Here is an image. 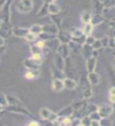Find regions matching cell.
Returning <instances> with one entry per match:
<instances>
[{"mask_svg": "<svg viewBox=\"0 0 115 126\" xmlns=\"http://www.w3.org/2000/svg\"><path fill=\"white\" fill-rule=\"evenodd\" d=\"M17 8L20 13H29L33 8L32 0H20Z\"/></svg>", "mask_w": 115, "mask_h": 126, "instance_id": "obj_1", "label": "cell"}, {"mask_svg": "<svg viewBox=\"0 0 115 126\" xmlns=\"http://www.w3.org/2000/svg\"><path fill=\"white\" fill-rule=\"evenodd\" d=\"M114 106H111V105L104 104V105L99 106V107H98V112L102 118L109 117L114 113Z\"/></svg>", "mask_w": 115, "mask_h": 126, "instance_id": "obj_2", "label": "cell"}, {"mask_svg": "<svg viewBox=\"0 0 115 126\" xmlns=\"http://www.w3.org/2000/svg\"><path fill=\"white\" fill-rule=\"evenodd\" d=\"M13 34V29L9 21H2V24L0 27V36L3 39L9 38Z\"/></svg>", "mask_w": 115, "mask_h": 126, "instance_id": "obj_3", "label": "cell"}, {"mask_svg": "<svg viewBox=\"0 0 115 126\" xmlns=\"http://www.w3.org/2000/svg\"><path fill=\"white\" fill-rule=\"evenodd\" d=\"M57 39L60 43H64V44H68L72 39V35L70 32L66 31H61L57 33Z\"/></svg>", "mask_w": 115, "mask_h": 126, "instance_id": "obj_4", "label": "cell"}, {"mask_svg": "<svg viewBox=\"0 0 115 126\" xmlns=\"http://www.w3.org/2000/svg\"><path fill=\"white\" fill-rule=\"evenodd\" d=\"M7 110L9 111L21 113V114H26V115H29V112L24 106H23L22 104L20 105H10L9 107H7Z\"/></svg>", "mask_w": 115, "mask_h": 126, "instance_id": "obj_5", "label": "cell"}, {"mask_svg": "<svg viewBox=\"0 0 115 126\" xmlns=\"http://www.w3.org/2000/svg\"><path fill=\"white\" fill-rule=\"evenodd\" d=\"M42 61H38V60H34L32 58L26 59L24 61V65L27 67L28 69H38L39 65H41V63Z\"/></svg>", "mask_w": 115, "mask_h": 126, "instance_id": "obj_6", "label": "cell"}, {"mask_svg": "<svg viewBox=\"0 0 115 126\" xmlns=\"http://www.w3.org/2000/svg\"><path fill=\"white\" fill-rule=\"evenodd\" d=\"M87 78L89 81L92 86H97L100 84V77L97 73L94 72H91L88 73V76Z\"/></svg>", "mask_w": 115, "mask_h": 126, "instance_id": "obj_7", "label": "cell"}, {"mask_svg": "<svg viewBox=\"0 0 115 126\" xmlns=\"http://www.w3.org/2000/svg\"><path fill=\"white\" fill-rule=\"evenodd\" d=\"M30 32V29H25V28L16 27L13 29V34L15 36L20 38H25L26 35Z\"/></svg>", "mask_w": 115, "mask_h": 126, "instance_id": "obj_8", "label": "cell"}, {"mask_svg": "<svg viewBox=\"0 0 115 126\" xmlns=\"http://www.w3.org/2000/svg\"><path fill=\"white\" fill-rule=\"evenodd\" d=\"M96 62H97L96 57L92 56L89 58L86 59V69L88 71V73L94 72L95 69H96Z\"/></svg>", "mask_w": 115, "mask_h": 126, "instance_id": "obj_9", "label": "cell"}, {"mask_svg": "<svg viewBox=\"0 0 115 126\" xmlns=\"http://www.w3.org/2000/svg\"><path fill=\"white\" fill-rule=\"evenodd\" d=\"M70 48L68 44H64V43H60L57 49V53L60 54L63 58H67L69 56L70 53Z\"/></svg>", "mask_w": 115, "mask_h": 126, "instance_id": "obj_10", "label": "cell"}, {"mask_svg": "<svg viewBox=\"0 0 115 126\" xmlns=\"http://www.w3.org/2000/svg\"><path fill=\"white\" fill-rule=\"evenodd\" d=\"M81 52L83 56L85 57V59H88L90 57H92L93 55V52H94V49L92 46L88 45L85 43L84 45L82 46V49H81Z\"/></svg>", "mask_w": 115, "mask_h": 126, "instance_id": "obj_11", "label": "cell"}, {"mask_svg": "<svg viewBox=\"0 0 115 126\" xmlns=\"http://www.w3.org/2000/svg\"><path fill=\"white\" fill-rule=\"evenodd\" d=\"M52 88L55 92H60L63 89H64V83L63 80L61 79H53L52 83Z\"/></svg>", "mask_w": 115, "mask_h": 126, "instance_id": "obj_12", "label": "cell"}, {"mask_svg": "<svg viewBox=\"0 0 115 126\" xmlns=\"http://www.w3.org/2000/svg\"><path fill=\"white\" fill-rule=\"evenodd\" d=\"M74 112V110L73 108V106H67V107L62 109L58 113L59 117H71L73 116Z\"/></svg>", "mask_w": 115, "mask_h": 126, "instance_id": "obj_13", "label": "cell"}, {"mask_svg": "<svg viewBox=\"0 0 115 126\" xmlns=\"http://www.w3.org/2000/svg\"><path fill=\"white\" fill-rule=\"evenodd\" d=\"M64 66H65L64 58L60 54H59L57 53L56 57H55V67L57 68L58 69L63 70L64 69Z\"/></svg>", "mask_w": 115, "mask_h": 126, "instance_id": "obj_14", "label": "cell"}, {"mask_svg": "<svg viewBox=\"0 0 115 126\" xmlns=\"http://www.w3.org/2000/svg\"><path fill=\"white\" fill-rule=\"evenodd\" d=\"M63 83H64V88L68 90H74L78 86L77 82L71 78L66 77L64 80H63Z\"/></svg>", "mask_w": 115, "mask_h": 126, "instance_id": "obj_15", "label": "cell"}, {"mask_svg": "<svg viewBox=\"0 0 115 126\" xmlns=\"http://www.w3.org/2000/svg\"><path fill=\"white\" fill-rule=\"evenodd\" d=\"M68 46H69L70 50L71 51V52L74 53V54L79 53L81 50V49H82V46L81 45L78 44V43H75L74 41H70L68 43Z\"/></svg>", "mask_w": 115, "mask_h": 126, "instance_id": "obj_16", "label": "cell"}, {"mask_svg": "<svg viewBox=\"0 0 115 126\" xmlns=\"http://www.w3.org/2000/svg\"><path fill=\"white\" fill-rule=\"evenodd\" d=\"M104 21V16H102L101 14H96L92 15V21H91V23L92 24V25H98L101 24L102 22Z\"/></svg>", "mask_w": 115, "mask_h": 126, "instance_id": "obj_17", "label": "cell"}, {"mask_svg": "<svg viewBox=\"0 0 115 126\" xmlns=\"http://www.w3.org/2000/svg\"><path fill=\"white\" fill-rule=\"evenodd\" d=\"M40 74V71L39 69H29L25 73L24 77L27 80H32V79L37 77L38 75Z\"/></svg>", "mask_w": 115, "mask_h": 126, "instance_id": "obj_18", "label": "cell"}, {"mask_svg": "<svg viewBox=\"0 0 115 126\" xmlns=\"http://www.w3.org/2000/svg\"><path fill=\"white\" fill-rule=\"evenodd\" d=\"M43 32H49L51 34H55L57 35L59 32L58 28L57 27L56 25H48L46 26H43Z\"/></svg>", "mask_w": 115, "mask_h": 126, "instance_id": "obj_19", "label": "cell"}, {"mask_svg": "<svg viewBox=\"0 0 115 126\" xmlns=\"http://www.w3.org/2000/svg\"><path fill=\"white\" fill-rule=\"evenodd\" d=\"M48 11H49V14H50L51 15H56L60 12V9H59V7L57 4H55L54 2H51L49 4Z\"/></svg>", "mask_w": 115, "mask_h": 126, "instance_id": "obj_20", "label": "cell"}, {"mask_svg": "<svg viewBox=\"0 0 115 126\" xmlns=\"http://www.w3.org/2000/svg\"><path fill=\"white\" fill-rule=\"evenodd\" d=\"M99 106L95 105L93 103H87L86 106L85 107V115H89L90 113H92L95 111H97Z\"/></svg>", "mask_w": 115, "mask_h": 126, "instance_id": "obj_21", "label": "cell"}, {"mask_svg": "<svg viewBox=\"0 0 115 126\" xmlns=\"http://www.w3.org/2000/svg\"><path fill=\"white\" fill-rule=\"evenodd\" d=\"M42 40L44 41H47V40H52L53 39H56L57 38V35H55V34H51L49 32H43L42 34H40L38 35Z\"/></svg>", "mask_w": 115, "mask_h": 126, "instance_id": "obj_22", "label": "cell"}, {"mask_svg": "<svg viewBox=\"0 0 115 126\" xmlns=\"http://www.w3.org/2000/svg\"><path fill=\"white\" fill-rule=\"evenodd\" d=\"M53 112L48 108H42L40 110V115L42 117V118H43L44 120H49V117L52 115Z\"/></svg>", "mask_w": 115, "mask_h": 126, "instance_id": "obj_23", "label": "cell"}, {"mask_svg": "<svg viewBox=\"0 0 115 126\" xmlns=\"http://www.w3.org/2000/svg\"><path fill=\"white\" fill-rule=\"evenodd\" d=\"M93 29V25L92 23H87V24H84V27L82 29V32L83 34L86 36H89V35H91V33H92V31Z\"/></svg>", "mask_w": 115, "mask_h": 126, "instance_id": "obj_24", "label": "cell"}, {"mask_svg": "<svg viewBox=\"0 0 115 126\" xmlns=\"http://www.w3.org/2000/svg\"><path fill=\"white\" fill-rule=\"evenodd\" d=\"M43 26L40 25H34L31 27L30 29V32H32L34 34H35L36 35H39L40 34H42L43 32Z\"/></svg>", "mask_w": 115, "mask_h": 126, "instance_id": "obj_25", "label": "cell"}, {"mask_svg": "<svg viewBox=\"0 0 115 126\" xmlns=\"http://www.w3.org/2000/svg\"><path fill=\"white\" fill-rule=\"evenodd\" d=\"M53 73L54 79H61V80H64L66 78L65 74L63 73V70L58 69L57 68L55 67V69H53Z\"/></svg>", "mask_w": 115, "mask_h": 126, "instance_id": "obj_26", "label": "cell"}, {"mask_svg": "<svg viewBox=\"0 0 115 126\" xmlns=\"http://www.w3.org/2000/svg\"><path fill=\"white\" fill-rule=\"evenodd\" d=\"M92 14L89 13V11H85L81 14V21L84 24L90 23L91 21H92Z\"/></svg>", "mask_w": 115, "mask_h": 126, "instance_id": "obj_27", "label": "cell"}, {"mask_svg": "<svg viewBox=\"0 0 115 126\" xmlns=\"http://www.w3.org/2000/svg\"><path fill=\"white\" fill-rule=\"evenodd\" d=\"M86 99H85L84 101H80V102H75L73 106V108L74 110H77V111H79L81 110H84L85 107L87 105V102L85 101Z\"/></svg>", "mask_w": 115, "mask_h": 126, "instance_id": "obj_28", "label": "cell"}, {"mask_svg": "<svg viewBox=\"0 0 115 126\" xmlns=\"http://www.w3.org/2000/svg\"><path fill=\"white\" fill-rule=\"evenodd\" d=\"M8 105H20L21 104V102L17 98H16L13 95H6Z\"/></svg>", "mask_w": 115, "mask_h": 126, "instance_id": "obj_29", "label": "cell"}, {"mask_svg": "<svg viewBox=\"0 0 115 126\" xmlns=\"http://www.w3.org/2000/svg\"><path fill=\"white\" fill-rule=\"evenodd\" d=\"M49 3L45 2V4H44V5H43V6L41 8V10L38 11V16H39V17H43V16L46 15V14H47V13H49V11H48V6H49Z\"/></svg>", "mask_w": 115, "mask_h": 126, "instance_id": "obj_30", "label": "cell"}, {"mask_svg": "<svg viewBox=\"0 0 115 126\" xmlns=\"http://www.w3.org/2000/svg\"><path fill=\"white\" fill-rule=\"evenodd\" d=\"M92 95V90L91 88V87H89L83 90V98L84 99H89Z\"/></svg>", "mask_w": 115, "mask_h": 126, "instance_id": "obj_31", "label": "cell"}, {"mask_svg": "<svg viewBox=\"0 0 115 126\" xmlns=\"http://www.w3.org/2000/svg\"><path fill=\"white\" fill-rule=\"evenodd\" d=\"M92 123V119L89 117V115H85L81 119V125H85V126H89Z\"/></svg>", "mask_w": 115, "mask_h": 126, "instance_id": "obj_32", "label": "cell"}, {"mask_svg": "<svg viewBox=\"0 0 115 126\" xmlns=\"http://www.w3.org/2000/svg\"><path fill=\"white\" fill-rule=\"evenodd\" d=\"M70 34L72 35V37H78V36H80V35H83V32L81 29H72L70 30Z\"/></svg>", "mask_w": 115, "mask_h": 126, "instance_id": "obj_33", "label": "cell"}, {"mask_svg": "<svg viewBox=\"0 0 115 126\" xmlns=\"http://www.w3.org/2000/svg\"><path fill=\"white\" fill-rule=\"evenodd\" d=\"M92 47H93L94 50H100V48H102V47H104L101 39H96L95 42H94V43L92 45Z\"/></svg>", "mask_w": 115, "mask_h": 126, "instance_id": "obj_34", "label": "cell"}, {"mask_svg": "<svg viewBox=\"0 0 115 126\" xmlns=\"http://www.w3.org/2000/svg\"><path fill=\"white\" fill-rule=\"evenodd\" d=\"M100 125H102V126H110V125H112V122H111V121L108 119V117L101 118L100 121Z\"/></svg>", "mask_w": 115, "mask_h": 126, "instance_id": "obj_35", "label": "cell"}, {"mask_svg": "<svg viewBox=\"0 0 115 126\" xmlns=\"http://www.w3.org/2000/svg\"><path fill=\"white\" fill-rule=\"evenodd\" d=\"M37 36H38V35H36L35 34H34V33L31 32H30L25 36V39H26L27 41L31 43V42H34L35 39H36Z\"/></svg>", "mask_w": 115, "mask_h": 126, "instance_id": "obj_36", "label": "cell"}, {"mask_svg": "<svg viewBox=\"0 0 115 126\" xmlns=\"http://www.w3.org/2000/svg\"><path fill=\"white\" fill-rule=\"evenodd\" d=\"M89 117H91L92 121V120H95V121H100V119L102 118L101 116L100 115V113H99L98 110H97V111H95V112L92 113H90L89 114Z\"/></svg>", "mask_w": 115, "mask_h": 126, "instance_id": "obj_37", "label": "cell"}, {"mask_svg": "<svg viewBox=\"0 0 115 126\" xmlns=\"http://www.w3.org/2000/svg\"><path fill=\"white\" fill-rule=\"evenodd\" d=\"M0 105L3 106L4 107L8 105L6 95H5V94H0Z\"/></svg>", "mask_w": 115, "mask_h": 126, "instance_id": "obj_38", "label": "cell"}, {"mask_svg": "<svg viewBox=\"0 0 115 126\" xmlns=\"http://www.w3.org/2000/svg\"><path fill=\"white\" fill-rule=\"evenodd\" d=\"M95 40H96V39H95L94 37L92 36H91V35H89V36H87L86 37V41H85V43L86 44H88V45H90V46H92Z\"/></svg>", "mask_w": 115, "mask_h": 126, "instance_id": "obj_39", "label": "cell"}, {"mask_svg": "<svg viewBox=\"0 0 115 126\" xmlns=\"http://www.w3.org/2000/svg\"><path fill=\"white\" fill-rule=\"evenodd\" d=\"M101 40H102L104 47H109V43H110V38L109 37H104V38H103Z\"/></svg>", "mask_w": 115, "mask_h": 126, "instance_id": "obj_40", "label": "cell"}, {"mask_svg": "<svg viewBox=\"0 0 115 126\" xmlns=\"http://www.w3.org/2000/svg\"><path fill=\"white\" fill-rule=\"evenodd\" d=\"M35 45H36L38 47H39L40 49H42L43 47H45V45H46V43H45V41L44 40H40V41H38L36 43H35Z\"/></svg>", "mask_w": 115, "mask_h": 126, "instance_id": "obj_41", "label": "cell"}, {"mask_svg": "<svg viewBox=\"0 0 115 126\" xmlns=\"http://www.w3.org/2000/svg\"><path fill=\"white\" fill-rule=\"evenodd\" d=\"M71 125H81V119L80 118H74V119H72Z\"/></svg>", "mask_w": 115, "mask_h": 126, "instance_id": "obj_42", "label": "cell"}, {"mask_svg": "<svg viewBox=\"0 0 115 126\" xmlns=\"http://www.w3.org/2000/svg\"><path fill=\"white\" fill-rule=\"evenodd\" d=\"M109 101L111 102L112 104L115 103V94H110L109 95Z\"/></svg>", "mask_w": 115, "mask_h": 126, "instance_id": "obj_43", "label": "cell"}, {"mask_svg": "<svg viewBox=\"0 0 115 126\" xmlns=\"http://www.w3.org/2000/svg\"><path fill=\"white\" fill-rule=\"evenodd\" d=\"M100 121H95L92 120V123H91V126H100Z\"/></svg>", "mask_w": 115, "mask_h": 126, "instance_id": "obj_44", "label": "cell"}, {"mask_svg": "<svg viewBox=\"0 0 115 126\" xmlns=\"http://www.w3.org/2000/svg\"><path fill=\"white\" fill-rule=\"evenodd\" d=\"M7 0H0V10L2 9V6L5 5V3L6 2Z\"/></svg>", "mask_w": 115, "mask_h": 126, "instance_id": "obj_45", "label": "cell"}, {"mask_svg": "<svg viewBox=\"0 0 115 126\" xmlns=\"http://www.w3.org/2000/svg\"><path fill=\"white\" fill-rule=\"evenodd\" d=\"M29 125L30 126H38L39 123H38V122H36V121H31L29 123Z\"/></svg>", "mask_w": 115, "mask_h": 126, "instance_id": "obj_46", "label": "cell"}, {"mask_svg": "<svg viewBox=\"0 0 115 126\" xmlns=\"http://www.w3.org/2000/svg\"><path fill=\"white\" fill-rule=\"evenodd\" d=\"M109 94H115V87H113V88H110Z\"/></svg>", "mask_w": 115, "mask_h": 126, "instance_id": "obj_47", "label": "cell"}, {"mask_svg": "<svg viewBox=\"0 0 115 126\" xmlns=\"http://www.w3.org/2000/svg\"><path fill=\"white\" fill-rule=\"evenodd\" d=\"M4 45V39L0 36V47H2Z\"/></svg>", "mask_w": 115, "mask_h": 126, "instance_id": "obj_48", "label": "cell"}, {"mask_svg": "<svg viewBox=\"0 0 115 126\" xmlns=\"http://www.w3.org/2000/svg\"><path fill=\"white\" fill-rule=\"evenodd\" d=\"M3 109H4V106H2V105H0V112L2 111Z\"/></svg>", "mask_w": 115, "mask_h": 126, "instance_id": "obj_49", "label": "cell"}, {"mask_svg": "<svg viewBox=\"0 0 115 126\" xmlns=\"http://www.w3.org/2000/svg\"><path fill=\"white\" fill-rule=\"evenodd\" d=\"M2 117H3V113H2V111H1L0 112V119H1Z\"/></svg>", "mask_w": 115, "mask_h": 126, "instance_id": "obj_50", "label": "cell"}, {"mask_svg": "<svg viewBox=\"0 0 115 126\" xmlns=\"http://www.w3.org/2000/svg\"><path fill=\"white\" fill-rule=\"evenodd\" d=\"M2 19L0 18V27H1V25H2Z\"/></svg>", "mask_w": 115, "mask_h": 126, "instance_id": "obj_51", "label": "cell"}, {"mask_svg": "<svg viewBox=\"0 0 115 126\" xmlns=\"http://www.w3.org/2000/svg\"><path fill=\"white\" fill-rule=\"evenodd\" d=\"M114 111H115V103L114 104Z\"/></svg>", "mask_w": 115, "mask_h": 126, "instance_id": "obj_52", "label": "cell"}, {"mask_svg": "<svg viewBox=\"0 0 115 126\" xmlns=\"http://www.w3.org/2000/svg\"><path fill=\"white\" fill-rule=\"evenodd\" d=\"M114 43H115V37L114 38Z\"/></svg>", "mask_w": 115, "mask_h": 126, "instance_id": "obj_53", "label": "cell"}, {"mask_svg": "<svg viewBox=\"0 0 115 126\" xmlns=\"http://www.w3.org/2000/svg\"><path fill=\"white\" fill-rule=\"evenodd\" d=\"M114 69H115V63H114Z\"/></svg>", "mask_w": 115, "mask_h": 126, "instance_id": "obj_54", "label": "cell"}]
</instances>
